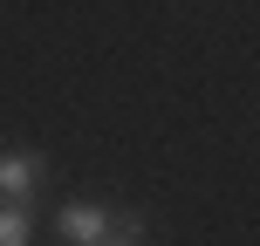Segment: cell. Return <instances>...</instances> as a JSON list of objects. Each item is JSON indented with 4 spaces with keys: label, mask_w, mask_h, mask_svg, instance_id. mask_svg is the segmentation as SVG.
<instances>
[{
    "label": "cell",
    "mask_w": 260,
    "mask_h": 246,
    "mask_svg": "<svg viewBox=\"0 0 260 246\" xmlns=\"http://www.w3.org/2000/svg\"><path fill=\"white\" fill-rule=\"evenodd\" d=\"M41 178H48V164H41L35 151H0V198L27 205V198L41 192Z\"/></svg>",
    "instance_id": "1"
},
{
    "label": "cell",
    "mask_w": 260,
    "mask_h": 246,
    "mask_svg": "<svg viewBox=\"0 0 260 246\" xmlns=\"http://www.w3.org/2000/svg\"><path fill=\"white\" fill-rule=\"evenodd\" d=\"M103 233H110V205H89V198L62 205V239L69 246H96Z\"/></svg>",
    "instance_id": "2"
},
{
    "label": "cell",
    "mask_w": 260,
    "mask_h": 246,
    "mask_svg": "<svg viewBox=\"0 0 260 246\" xmlns=\"http://www.w3.org/2000/svg\"><path fill=\"white\" fill-rule=\"evenodd\" d=\"M27 233H35V219H27V205H0V246H27Z\"/></svg>",
    "instance_id": "3"
},
{
    "label": "cell",
    "mask_w": 260,
    "mask_h": 246,
    "mask_svg": "<svg viewBox=\"0 0 260 246\" xmlns=\"http://www.w3.org/2000/svg\"><path fill=\"white\" fill-rule=\"evenodd\" d=\"M96 246H137V239H117V233H103V239H96Z\"/></svg>",
    "instance_id": "4"
}]
</instances>
